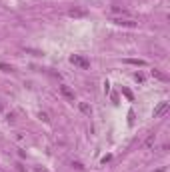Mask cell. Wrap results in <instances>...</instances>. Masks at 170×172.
I'll use <instances>...</instances> for the list:
<instances>
[{
    "label": "cell",
    "instance_id": "cell-1",
    "mask_svg": "<svg viewBox=\"0 0 170 172\" xmlns=\"http://www.w3.org/2000/svg\"><path fill=\"white\" fill-rule=\"evenodd\" d=\"M70 62L74 64V66H78V68H90V60L88 58H84V56H80V54H72L70 56Z\"/></svg>",
    "mask_w": 170,
    "mask_h": 172
},
{
    "label": "cell",
    "instance_id": "cell-2",
    "mask_svg": "<svg viewBox=\"0 0 170 172\" xmlns=\"http://www.w3.org/2000/svg\"><path fill=\"white\" fill-rule=\"evenodd\" d=\"M60 94L64 96V98H66V100H70V102H74V92L70 90V88H68L66 84H62L60 86Z\"/></svg>",
    "mask_w": 170,
    "mask_h": 172
},
{
    "label": "cell",
    "instance_id": "cell-3",
    "mask_svg": "<svg viewBox=\"0 0 170 172\" xmlns=\"http://www.w3.org/2000/svg\"><path fill=\"white\" fill-rule=\"evenodd\" d=\"M168 108H170V106H168V102H160V104H158V106L154 108V118H160V116L164 114V112H166Z\"/></svg>",
    "mask_w": 170,
    "mask_h": 172
},
{
    "label": "cell",
    "instance_id": "cell-4",
    "mask_svg": "<svg viewBox=\"0 0 170 172\" xmlns=\"http://www.w3.org/2000/svg\"><path fill=\"white\" fill-rule=\"evenodd\" d=\"M68 14L72 16V18H80V16H86V10H82V8H70V10H68Z\"/></svg>",
    "mask_w": 170,
    "mask_h": 172
},
{
    "label": "cell",
    "instance_id": "cell-5",
    "mask_svg": "<svg viewBox=\"0 0 170 172\" xmlns=\"http://www.w3.org/2000/svg\"><path fill=\"white\" fill-rule=\"evenodd\" d=\"M112 22H116L118 26H136V22L130 18H118V20H112Z\"/></svg>",
    "mask_w": 170,
    "mask_h": 172
},
{
    "label": "cell",
    "instance_id": "cell-6",
    "mask_svg": "<svg viewBox=\"0 0 170 172\" xmlns=\"http://www.w3.org/2000/svg\"><path fill=\"white\" fill-rule=\"evenodd\" d=\"M112 14H122V16H128V10L122 8V6H112Z\"/></svg>",
    "mask_w": 170,
    "mask_h": 172
},
{
    "label": "cell",
    "instance_id": "cell-7",
    "mask_svg": "<svg viewBox=\"0 0 170 172\" xmlns=\"http://www.w3.org/2000/svg\"><path fill=\"white\" fill-rule=\"evenodd\" d=\"M128 64H134V66H146V60H140V58H128Z\"/></svg>",
    "mask_w": 170,
    "mask_h": 172
},
{
    "label": "cell",
    "instance_id": "cell-8",
    "mask_svg": "<svg viewBox=\"0 0 170 172\" xmlns=\"http://www.w3.org/2000/svg\"><path fill=\"white\" fill-rule=\"evenodd\" d=\"M80 110H82L84 114H92V108H90V104H86V102H80Z\"/></svg>",
    "mask_w": 170,
    "mask_h": 172
},
{
    "label": "cell",
    "instance_id": "cell-9",
    "mask_svg": "<svg viewBox=\"0 0 170 172\" xmlns=\"http://www.w3.org/2000/svg\"><path fill=\"white\" fill-rule=\"evenodd\" d=\"M152 74H154V76L158 78V80H166V76L162 74V72H158V70H152Z\"/></svg>",
    "mask_w": 170,
    "mask_h": 172
},
{
    "label": "cell",
    "instance_id": "cell-10",
    "mask_svg": "<svg viewBox=\"0 0 170 172\" xmlns=\"http://www.w3.org/2000/svg\"><path fill=\"white\" fill-rule=\"evenodd\" d=\"M152 144H154V134H152V136H148V140H146V148H148V146H152Z\"/></svg>",
    "mask_w": 170,
    "mask_h": 172
},
{
    "label": "cell",
    "instance_id": "cell-11",
    "mask_svg": "<svg viewBox=\"0 0 170 172\" xmlns=\"http://www.w3.org/2000/svg\"><path fill=\"white\" fill-rule=\"evenodd\" d=\"M0 70H4V72H12V66H6V64H0Z\"/></svg>",
    "mask_w": 170,
    "mask_h": 172
}]
</instances>
